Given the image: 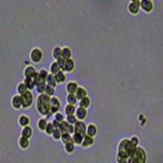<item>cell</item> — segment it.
<instances>
[{
	"instance_id": "cell-1",
	"label": "cell",
	"mask_w": 163,
	"mask_h": 163,
	"mask_svg": "<svg viewBox=\"0 0 163 163\" xmlns=\"http://www.w3.org/2000/svg\"><path fill=\"white\" fill-rule=\"evenodd\" d=\"M137 146H134L130 140L124 139L120 142L119 146H118L117 151V158L119 159H128L134 152L136 151Z\"/></svg>"
},
{
	"instance_id": "cell-2",
	"label": "cell",
	"mask_w": 163,
	"mask_h": 163,
	"mask_svg": "<svg viewBox=\"0 0 163 163\" xmlns=\"http://www.w3.org/2000/svg\"><path fill=\"white\" fill-rule=\"evenodd\" d=\"M50 96L45 93L40 94L37 99V109L43 115H46L50 112Z\"/></svg>"
},
{
	"instance_id": "cell-3",
	"label": "cell",
	"mask_w": 163,
	"mask_h": 163,
	"mask_svg": "<svg viewBox=\"0 0 163 163\" xmlns=\"http://www.w3.org/2000/svg\"><path fill=\"white\" fill-rule=\"evenodd\" d=\"M147 155L143 148L137 147L134 154L128 158V163H146Z\"/></svg>"
},
{
	"instance_id": "cell-4",
	"label": "cell",
	"mask_w": 163,
	"mask_h": 163,
	"mask_svg": "<svg viewBox=\"0 0 163 163\" xmlns=\"http://www.w3.org/2000/svg\"><path fill=\"white\" fill-rule=\"evenodd\" d=\"M75 134H81L83 136H86V132H87V126H86L85 122H83L82 120H77L75 122V124L73 125Z\"/></svg>"
},
{
	"instance_id": "cell-5",
	"label": "cell",
	"mask_w": 163,
	"mask_h": 163,
	"mask_svg": "<svg viewBox=\"0 0 163 163\" xmlns=\"http://www.w3.org/2000/svg\"><path fill=\"white\" fill-rule=\"evenodd\" d=\"M22 106L24 107H29L33 103V94L30 91H26L24 94H22Z\"/></svg>"
},
{
	"instance_id": "cell-6",
	"label": "cell",
	"mask_w": 163,
	"mask_h": 163,
	"mask_svg": "<svg viewBox=\"0 0 163 163\" xmlns=\"http://www.w3.org/2000/svg\"><path fill=\"white\" fill-rule=\"evenodd\" d=\"M59 130H61L62 134L64 132H68V134H71V132H75V128H73V125L69 124L67 121H61L60 124H59Z\"/></svg>"
},
{
	"instance_id": "cell-7",
	"label": "cell",
	"mask_w": 163,
	"mask_h": 163,
	"mask_svg": "<svg viewBox=\"0 0 163 163\" xmlns=\"http://www.w3.org/2000/svg\"><path fill=\"white\" fill-rule=\"evenodd\" d=\"M127 8H128V10H130V13H132V14L138 13L139 10H140V8H141V2L138 1V0H132V2H130Z\"/></svg>"
},
{
	"instance_id": "cell-8",
	"label": "cell",
	"mask_w": 163,
	"mask_h": 163,
	"mask_svg": "<svg viewBox=\"0 0 163 163\" xmlns=\"http://www.w3.org/2000/svg\"><path fill=\"white\" fill-rule=\"evenodd\" d=\"M42 57H43V53L39 48H34L31 51V59L34 62H39L42 59Z\"/></svg>"
},
{
	"instance_id": "cell-9",
	"label": "cell",
	"mask_w": 163,
	"mask_h": 163,
	"mask_svg": "<svg viewBox=\"0 0 163 163\" xmlns=\"http://www.w3.org/2000/svg\"><path fill=\"white\" fill-rule=\"evenodd\" d=\"M60 107V102L56 97H52L50 99V111L52 113H56L57 110Z\"/></svg>"
},
{
	"instance_id": "cell-10",
	"label": "cell",
	"mask_w": 163,
	"mask_h": 163,
	"mask_svg": "<svg viewBox=\"0 0 163 163\" xmlns=\"http://www.w3.org/2000/svg\"><path fill=\"white\" fill-rule=\"evenodd\" d=\"M141 8L146 12H150L153 9V2L151 0H142L141 1Z\"/></svg>"
},
{
	"instance_id": "cell-11",
	"label": "cell",
	"mask_w": 163,
	"mask_h": 163,
	"mask_svg": "<svg viewBox=\"0 0 163 163\" xmlns=\"http://www.w3.org/2000/svg\"><path fill=\"white\" fill-rule=\"evenodd\" d=\"M12 106L14 108H20L22 106V96L20 95H15L12 97Z\"/></svg>"
},
{
	"instance_id": "cell-12",
	"label": "cell",
	"mask_w": 163,
	"mask_h": 163,
	"mask_svg": "<svg viewBox=\"0 0 163 163\" xmlns=\"http://www.w3.org/2000/svg\"><path fill=\"white\" fill-rule=\"evenodd\" d=\"M86 116H87V109H85L83 107H79L75 110V117L79 118V120L84 119Z\"/></svg>"
},
{
	"instance_id": "cell-13",
	"label": "cell",
	"mask_w": 163,
	"mask_h": 163,
	"mask_svg": "<svg viewBox=\"0 0 163 163\" xmlns=\"http://www.w3.org/2000/svg\"><path fill=\"white\" fill-rule=\"evenodd\" d=\"M77 88H79L77 87V84L75 83V82H69L66 86V90L68 92V94H75Z\"/></svg>"
},
{
	"instance_id": "cell-14",
	"label": "cell",
	"mask_w": 163,
	"mask_h": 163,
	"mask_svg": "<svg viewBox=\"0 0 163 163\" xmlns=\"http://www.w3.org/2000/svg\"><path fill=\"white\" fill-rule=\"evenodd\" d=\"M75 97L79 100H82L83 98L87 97V92H86V90L84 89L83 87H79L77 92H75Z\"/></svg>"
},
{
	"instance_id": "cell-15",
	"label": "cell",
	"mask_w": 163,
	"mask_h": 163,
	"mask_svg": "<svg viewBox=\"0 0 163 163\" xmlns=\"http://www.w3.org/2000/svg\"><path fill=\"white\" fill-rule=\"evenodd\" d=\"M96 134H97V126L95 124H89L87 127V134L93 138Z\"/></svg>"
},
{
	"instance_id": "cell-16",
	"label": "cell",
	"mask_w": 163,
	"mask_h": 163,
	"mask_svg": "<svg viewBox=\"0 0 163 163\" xmlns=\"http://www.w3.org/2000/svg\"><path fill=\"white\" fill-rule=\"evenodd\" d=\"M73 68H75V61L71 58L66 59V60H65V64H64V70L71 71Z\"/></svg>"
},
{
	"instance_id": "cell-17",
	"label": "cell",
	"mask_w": 163,
	"mask_h": 163,
	"mask_svg": "<svg viewBox=\"0 0 163 163\" xmlns=\"http://www.w3.org/2000/svg\"><path fill=\"white\" fill-rule=\"evenodd\" d=\"M36 72H37L36 69H35L33 66H28V67H26V68H24V77H34V75H35Z\"/></svg>"
},
{
	"instance_id": "cell-18",
	"label": "cell",
	"mask_w": 163,
	"mask_h": 163,
	"mask_svg": "<svg viewBox=\"0 0 163 163\" xmlns=\"http://www.w3.org/2000/svg\"><path fill=\"white\" fill-rule=\"evenodd\" d=\"M32 134H33V130H32V127H31V126L26 125V126H24V127L22 128V137H24V138L29 139L31 136H32Z\"/></svg>"
},
{
	"instance_id": "cell-19",
	"label": "cell",
	"mask_w": 163,
	"mask_h": 163,
	"mask_svg": "<svg viewBox=\"0 0 163 163\" xmlns=\"http://www.w3.org/2000/svg\"><path fill=\"white\" fill-rule=\"evenodd\" d=\"M70 56H71V50L70 49H69L68 47H63V48L61 49V57L66 60V59L70 58Z\"/></svg>"
},
{
	"instance_id": "cell-20",
	"label": "cell",
	"mask_w": 163,
	"mask_h": 163,
	"mask_svg": "<svg viewBox=\"0 0 163 163\" xmlns=\"http://www.w3.org/2000/svg\"><path fill=\"white\" fill-rule=\"evenodd\" d=\"M46 83H47V85H49V86H51V87L54 88L55 86H56V84H57L56 79H55L54 75H52V73H49L48 77H47V79H46Z\"/></svg>"
},
{
	"instance_id": "cell-21",
	"label": "cell",
	"mask_w": 163,
	"mask_h": 163,
	"mask_svg": "<svg viewBox=\"0 0 163 163\" xmlns=\"http://www.w3.org/2000/svg\"><path fill=\"white\" fill-rule=\"evenodd\" d=\"M93 143H94V139L92 138V137H89L88 134H86V136L84 137L82 145H83V147H88V146H91Z\"/></svg>"
},
{
	"instance_id": "cell-22",
	"label": "cell",
	"mask_w": 163,
	"mask_h": 163,
	"mask_svg": "<svg viewBox=\"0 0 163 163\" xmlns=\"http://www.w3.org/2000/svg\"><path fill=\"white\" fill-rule=\"evenodd\" d=\"M24 85H26V89H33L34 88V86L36 85L34 82V79H33V77H26L24 79Z\"/></svg>"
},
{
	"instance_id": "cell-23",
	"label": "cell",
	"mask_w": 163,
	"mask_h": 163,
	"mask_svg": "<svg viewBox=\"0 0 163 163\" xmlns=\"http://www.w3.org/2000/svg\"><path fill=\"white\" fill-rule=\"evenodd\" d=\"M64 111H65V113L67 114V116L73 115V113L75 112V107L73 105H70V104H67V105L65 106Z\"/></svg>"
},
{
	"instance_id": "cell-24",
	"label": "cell",
	"mask_w": 163,
	"mask_h": 163,
	"mask_svg": "<svg viewBox=\"0 0 163 163\" xmlns=\"http://www.w3.org/2000/svg\"><path fill=\"white\" fill-rule=\"evenodd\" d=\"M54 77L57 83H62V82L65 81V75L63 73V71H61V70H59L56 75H54Z\"/></svg>"
},
{
	"instance_id": "cell-25",
	"label": "cell",
	"mask_w": 163,
	"mask_h": 163,
	"mask_svg": "<svg viewBox=\"0 0 163 163\" xmlns=\"http://www.w3.org/2000/svg\"><path fill=\"white\" fill-rule=\"evenodd\" d=\"M61 140H62V142L64 143V144L72 142V138H71L70 134H68V132H64V134H61Z\"/></svg>"
},
{
	"instance_id": "cell-26",
	"label": "cell",
	"mask_w": 163,
	"mask_h": 163,
	"mask_svg": "<svg viewBox=\"0 0 163 163\" xmlns=\"http://www.w3.org/2000/svg\"><path fill=\"white\" fill-rule=\"evenodd\" d=\"M18 121H20V125H22L24 127V126L29 125V122H30V118H29L26 115H22L20 117V119H18Z\"/></svg>"
},
{
	"instance_id": "cell-27",
	"label": "cell",
	"mask_w": 163,
	"mask_h": 163,
	"mask_svg": "<svg viewBox=\"0 0 163 163\" xmlns=\"http://www.w3.org/2000/svg\"><path fill=\"white\" fill-rule=\"evenodd\" d=\"M84 137L85 136H83V134H75H75H73V137H72V141L75 143V144H82V143H83V140H84Z\"/></svg>"
},
{
	"instance_id": "cell-28",
	"label": "cell",
	"mask_w": 163,
	"mask_h": 163,
	"mask_svg": "<svg viewBox=\"0 0 163 163\" xmlns=\"http://www.w3.org/2000/svg\"><path fill=\"white\" fill-rule=\"evenodd\" d=\"M90 103H91V101H90V98L88 97H85V98H83V99L79 101V107H83V108H87L88 106L90 105Z\"/></svg>"
},
{
	"instance_id": "cell-29",
	"label": "cell",
	"mask_w": 163,
	"mask_h": 163,
	"mask_svg": "<svg viewBox=\"0 0 163 163\" xmlns=\"http://www.w3.org/2000/svg\"><path fill=\"white\" fill-rule=\"evenodd\" d=\"M59 69H60V67L58 66V64L56 63V61H54V62L51 63L50 70H51V73H52V75H56V73L59 71Z\"/></svg>"
},
{
	"instance_id": "cell-30",
	"label": "cell",
	"mask_w": 163,
	"mask_h": 163,
	"mask_svg": "<svg viewBox=\"0 0 163 163\" xmlns=\"http://www.w3.org/2000/svg\"><path fill=\"white\" fill-rule=\"evenodd\" d=\"M29 139L26 138H24V137H22V138L20 139V141H18V144H20V146L22 147V149H26V147L29 146Z\"/></svg>"
},
{
	"instance_id": "cell-31",
	"label": "cell",
	"mask_w": 163,
	"mask_h": 163,
	"mask_svg": "<svg viewBox=\"0 0 163 163\" xmlns=\"http://www.w3.org/2000/svg\"><path fill=\"white\" fill-rule=\"evenodd\" d=\"M77 97H75V94H68L67 95V102H68V104H70V105H75V103H77Z\"/></svg>"
},
{
	"instance_id": "cell-32",
	"label": "cell",
	"mask_w": 163,
	"mask_h": 163,
	"mask_svg": "<svg viewBox=\"0 0 163 163\" xmlns=\"http://www.w3.org/2000/svg\"><path fill=\"white\" fill-rule=\"evenodd\" d=\"M61 49L62 48H60L59 46H56L53 49V56H54V58L56 59V60L61 57Z\"/></svg>"
},
{
	"instance_id": "cell-33",
	"label": "cell",
	"mask_w": 163,
	"mask_h": 163,
	"mask_svg": "<svg viewBox=\"0 0 163 163\" xmlns=\"http://www.w3.org/2000/svg\"><path fill=\"white\" fill-rule=\"evenodd\" d=\"M47 124H48V122H47L46 119H44V118H41V119H39V121H38V126H39V128H40V130H46Z\"/></svg>"
},
{
	"instance_id": "cell-34",
	"label": "cell",
	"mask_w": 163,
	"mask_h": 163,
	"mask_svg": "<svg viewBox=\"0 0 163 163\" xmlns=\"http://www.w3.org/2000/svg\"><path fill=\"white\" fill-rule=\"evenodd\" d=\"M46 86H47L46 82H42V83L38 84V85H37V91H38L39 93L43 94V92H45V89H46Z\"/></svg>"
},
{
	"instance_id": "cell-35",
	"label": "cell",
	"mask_w": 163,
	"mask_h": 163,
	"mask_svg": "<svg viewBox=\"0 0 163 163\" xmlns=\"http://www.w3.org/2000/svg\"><path fill=\"white\" fill-rule=\"evenodd\" d=\"M26 91H28V89H26V85H24V83L20 84V85L17 86V92L20 94V95H22V94H24Z\"/></svg>"
},
{
	"instance_id": "cell-36",
	"label": "cell",
	"mask_w": 163,
	"mask_h": 163,
	"mask_svg": "<svg viewBox=\"0 0 163 163\" xmlns=\"http://www.w3.org/2000/svg\"><path fill=\"white\" fill-rule=\"evenodd\" d=\"M73 150H75V144H73V142L65 144V151H66L67 153H71Z\"/></svg>"
},
{
	"instance_id": "cell-37",
	"label": "cell",
	"mask_w": 163,
	"mask_h": 163,
	"mask_svg": "<svg viewBox=\"0 0 163 163\" xmlns=\"http://www.w3.org/2000/svg\"><path fill=\"white\" fill-rule=\"evenodd\" d=\"M38 73H39V77H40L41 79H43V81L46 82V79H47V77H48V75H49V73L47 72L46 69H41V70L39 71Z\"/></svg>"
},
{
	"instance_id": "cell-38",
	"label": "cell",
	"mask_w": 163,
	"mask_h": 163,
	"mask_svg": "<svg viewBox=\"0 0 163 163\" xmlns=\"http://www.w3.org/2000/svg\"><path fill=\"white\" fill-rule=\"evenodd\" d=\"M52 134H53V137H54V139H56V140H59V139L61 138V134H62V132H61V130H59V128H54V130H53Z\"/></svg>"
},
{
	"instance_id": "cell-39",
	"label": "cell",
	"mask_w": 163,
	"mask_h": 163,
	"mask_svg": "<svg viewBox=\"0 0 163 163\" xmlns=\"http://www.w3.org/2000/svg\"><path fill=\"white\" fill-rule=\"evenodd\" d=\"M45 94H46V95H48V96L53 95V94H54V88L51 87V86H49V85H47L46 89H45Z\"/></svg>"
},
{
	"instance_id": "cell-40",
	"label": "cell",
	"mask_w": 163,
	"mask_h": 163,
	"mask_svg": "<svg viewBox=\"0 0 163 163\" xmlns=\"http://www.w3.org/2000/svg\"><path fill=\"white\" fill-rule=\"evenodd\" d=\"M46 132L48 134H51L53 132V130H54V126H53V124H52V122H48V124H47V126H46Z\"/></svg>"
},
{
	"instance_id": "cell-41",
	"label": "cell",
	"mask_w": 163,
	"mask_h": 163,
	"mask_svg": "<svg viewBox=\"0 0 163 163\" xmlns=\"http://www.w3.org/2000/svg\"><path fill=\"white\" fill-rule=\"evenodd\" d=\"M66 121L68 122L69 124H75V122L77 121V117H75V115H69V116H67V119H66Z\"/></svg>"
},
{
	"instance_id": "cell-42",
	"label": "cell",
	"mask_w": 163,
	"mask_h": 163,
	"mask_svg": "<svg viewBox=\"0 0 163 163\" xmlns=\"http://www.w3.org/2000/svg\"><path fill=\"white\" fill-rule=\"evenodd\" d=\"M56 63L58 64V66L60 67V68L64 69V64H65V59L62 58V57H60V58H58L56 60Z\"/></svg>"
},
{
	"instance_id": "cell-43",
	"label": "cell",
	"mask_w": 163,
	"mask_h": 163,
	"mask_svg": "<svg viewBox=\"0 0 163 163\" xmlns=\"http://www.w3.org/2000/svg\"><path fill=\"white\" fill-rule=\"evenodd\" d=\"M54 119H56L57 121H59V122L63 121V115L60 113V112H56V114H55V118H54Z\"/></svg>"
},
{
	"instance_id": "cell-44",
	"label": "cell",
	"mask_w": 163,
	"mask_h": 163,
	"mask_svg": "<svg viewBox=\"0 0 163 163\" xmlns=\"http://www.w3.org/2000/svg\"><path fill=\"white\" fill-rule=\"evenodd\" d=\"M130 141L132 143V144L134 145V146H138V144H139V139L137 138V137H132V138L130 139Z\"/></svg>"
},
{
	"instance_id": "cell-45",
	"label": "cell",
	"mask_w": 163,
	"mask_h": 163,
	"mask_svg": "<svg viewBox=\"0 0 163 163\" xmlns=\"http://www.w3.org/2000/svg\"><path fill=\"white\" fill-rule=\"evenodd\" d=\"M52 124H53V126H54V128H59V124H60V122L57 121L56 119H53Z\"/></svg>"
},
{
	"instance_id": "cell-46",
	"label": "cell",
	"mask_w": 163,
	"mask_h": 163,
	"mask_svg": "<svg viewBox=\"0 0 163 163\" xmlns=\"http://www.w3.org/2000/svg\"><path fill=\"white\" fill-rule=\"evenodd\" d=\"M118 163H128V159H119L117 158Z\"/></svg>"
}]
</instances>
